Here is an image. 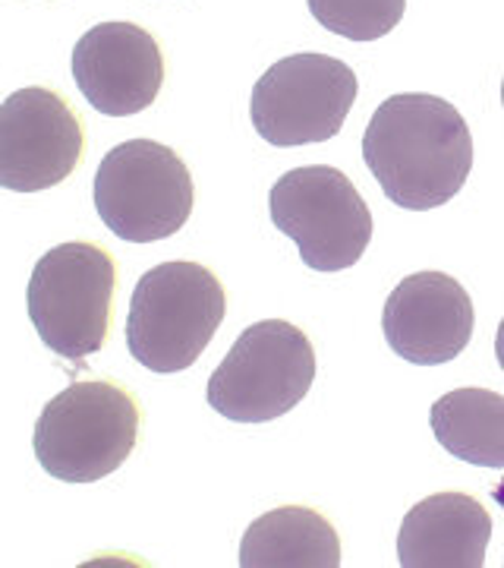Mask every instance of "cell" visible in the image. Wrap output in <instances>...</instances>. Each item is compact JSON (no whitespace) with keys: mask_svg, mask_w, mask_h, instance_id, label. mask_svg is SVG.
<instances>
[{"mask_svg":"<svg viewBox=\"0 0 504 568\" xmlns=\"http://www.w3.org/2000/svg\"><path fill=\"white\" fill-rule=\"evenodd\" d=\"M196 186L181 155L155 140L114 145L95 171V209L126 244L174 237L193 215Z\"/></svg>","mask_w":504,"mask_h":568,"instance_id":"obj_5","label":"cell"},{"mask_svg":"<svg viewBox=\"0 0 504 568\" xmlns=\"http://www.w3.org/2000/svg\"><path fill=\"white\" fill-rule=\"evenodd\" d=\"M363 162L384 196L410 212L451 203L473 168L464 114L425 92L384 99L363 133Z\"/></svg>","mask_w":504,"mask_h":568,"instance_id":"obj_1","label":"cell"},{"mask_svg":"<svg viewBox=\"0 0 504 568\" xmlns=\"http://www.w3.org/2000/svg\"><path fill=\"white\" fill-rule=\"evenodd\" d=\"M312 20L350 41H379L398 29L407 0H306Z\"/></svg>","mask_w":504,"mask_h":568,"instance_id":"obj_15","label":"cell"},{"mask_svg":"<svg viewBox=\"0 0 504 568\" xmlns=\"http://www.w3.org/2000/svg\"><path fill=\"white\" fill-rule=\"evenodd\" d=\"M429 424L439 446L476 467H504V395L492 388H454L442 395Z\"/></svg>","mask_w":504,"mask_h":568,"instance_id":"obj_14","label":"cell"},{"mask_svg":"<svg viewBox=\"0 0 504 568\" xmlns=\"http://www.w3.org/2000/svg\"><path fill=\"white\" fill-rule=\"evenodd\" d=\"M243 568H338L341 537L322 511L281 506L259 515L240 540Z\"/></svg>","mask_w":504,"mask_h":568,"instance_id":"obj_13","label":"cell"},{"mask_svg":"<svg viewBox=\"0 0 504 568\" xmlns=\"http://www.w3.org/2000/svg\"><path fill=\"white\" fill-rule=\"evenodd\" d=\"M360 80L331 54H290L271 63L253 85L249 121L278 149L328 142L341 133Z\"/></svg>","mask_w":504,"mask_h":568,"instance_id":"obj_8","label":"cell"},{"mask_svg":"<svg viewBox=\"0 0 504 568\" xmlns=\"http://www.w3.org/2000/svg\"><path fill=\"white\" fill-rule=\"evenodd\" d=\"M227 313V294L202 263H162L148 268L126 313V347L152 373L189 369L212 345Z\"/></svg>","mask_w":504,"mask_h":568,"instance_id":"obj_3","label":"cell"},{"mask_svg":"<svg viewBox=\"0 0 504 568\" xmlns=\"http://www.w3.org/2000/svg\"><path fill=\"white\" fill-rule=\"evenodd\" d=\"M495 357H498V366L504 369V320L498 323V335H495Z\"/></svg>","mask_w":504,"mask_h":568,"instance_id":"obj_16","label":"cell"},{"mask_svg":"<svg viewBox=\"0 0 504 568\" xmlns=\"http://www.w3.org/2000/svg\"><path fill=\"white\" fill-rule=\"evenodd\" d=\"M85 130L61 92L25 85L0 104V186L39 193L63 183L82 162Z\"/></svg>","mask_w":504,"mask_h":568,"instance_id":"obj_9","label":"cell"},{"mask_svg":"<svg viewBox=\"0 0 504 568\" xmlns=\"http://www.w3.org/2000/svg\"><path fill=\"white\" fill-rule=\"evenodd\" d=\"M73 80L101 114H140L164 85L162 44L136 22L92 26L73 48Z\"/></svg>","mask_w":504,"mask_h":568,"instance_id":"obj_10","label":"cell"},{"mask_svg":"<svg viewBox=\"0 0 504 568\" xmlns=\"http://www.w3.org/2000/svg\"><path fill=\"white\" fill-rule=\"evenodd\" d=\"M492 518L470 493H435L403 515L398 562L403 568H483Z\"/></svg>","mask_w":504,"mask_h":568,"instance_id":"obj_12","label":"cell"},{"mask_svg":"<svg viewBox=\"0 0 504 568\" xmlns=\"http://www.w3.org/2000/svg\"><path fill=\"white\" fill-rule=\"evenodd\" d=\"M142 414L136 395L107 379H80L41 410L32 448L63 484H99L133 455Z\"/></svg>","mask_w":504,"mask_h":568,"instance_id":"obj_2","label":"cell"},{"mask_svg":"<svg viewBox=\"0 0 504 568\" xmlns=\"http://www.w3.org/2000/svg\"><path fill=\"white\" fill-rule=\"evenodd\" d=\"M117 291L111 253L89 241L48 250L29 278V320L41 345L63 361L99 354L107 342Z\"/></svg>","mask_w":504,"mask_h":568,"instance_id":"obj_4","label":"cell"},{"mask_svg":"<svg viewBox=\"0 0 504 568\" xmlns=\"http://www.w3.org/2000/svg\"><path fill=\"white\" fill-rule=\"evenodd\" d=\"M316 379V351L306 332L284 320L243 328L208 379V405L234 424H268L290 414Z\"/></svg>","mask_w":504,"mask_h":568,"instance_id":"obj_6","label":"cell"},{"mask_svg":"<svg viewBox=\"0 0 504 568\" xmlns=\"http://www.w3.org/2000/svg\"><path fill=\"white\" fill-rule=\"evenodd\" d=\"M502 104H504V80H502Z\"/></svg>","mask_w":504,"mask_h":568,"instance_id":"obj_17","label":"cell"},{"mask_svg":"<svg viewBox=\"0 0 504 568\" xmlns=\"http://www.w3.org/2000/svg\"><path fill=\"white\" fill-rule=\"evenodd\" d=\"M473 325L470 294L444 272L407 275L384 301V342L407 364H451L470 345Z\"/></svg>","mask_w":504,"mask_h":568,"instance_id":"obj_11","label":"cell"},{"mask_svg":"<svg viewBox=\"0 0 504 568\" xmlns=\"http://www.w3.org/2000/svg\"><path fill=\"white\" fill-rule=\"evenodd\" d=\"M268 212L316 272H343L360 263L376 227L353 181L328 164H306L278 178Z\"/></svg>","mask_w":504,"mask_h":568,"instance_id":"obj_7","label":"cell"}]
</instances>
